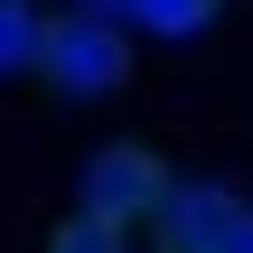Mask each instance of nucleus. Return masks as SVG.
Returning a JSON list of instances; mask_svg holds the SVG:
<instances>
[{
	"mask_svg": "<svg viewBox=\"0 0 253 253\" xmlns=\"http://www.w3.org/2000/svg\"><path fill=\"white\" fill-rule=\"evenodd\" d=\"M38 75H47L56 94H75V103L122 94V84H131V38H122L103 9H56V19H47V56H38Z\"/></svg>",
	"mask_w": 253,
	"mask_h": 253,
	"instance_id": "obj_1",
	"label": "nucleus"
},
{
	"mask_svg": "<svg viewBox=\"0 0 253 253\" xmlns=\"http://www.w3.org/2000/svg\"><path fill=\"white\" fill-rule=\"evenodd\" d=\"M160 207H169V160L150 150V141H103L94 160H84V216L94 225H160Z\"/></svg>",
	"mask_w": 253,
	"mask_h": 253,
	"instance_id": "obj_2",
	"label": "nucleus"
},
{
	"mask_svg": "<svg viewBox=\"0 0 253 253\" xmlns=\"http://www.w3.org/2000/svg\"><path fill=\"white\" fill-rule=\"evenodd\" d=\"M244 225H253V207L235 188L188 178V188H169V207H160V253H244Z\"/></svg>",
	"mask_w": 253,
	"mask_h": 253,
	"instance_id": "obj_3",
	"label": "nucleus"
},
{
	"mask_svg": "<svg viewBox=\"0 0 253 253\" xmlns=\"http://www.w3.org/2000/svg\"><path fill=\"white\" fill-rule=\"evenodd\" d=\"M38 56H47V9L38 0H0V84L28 75Z\"/></svg>",
	"mask_w": 253,
	"mask_h": 253,
	"instance_id": "obj_4",
	"label": "nucleus"
},
{
	"mask_svg": "<svg viewBox=\"0 0 253 253\" xmlns=\"http://www.w3.org/2000/svg\"><path fill=\"white\" fill-rule=\"evenodd\" d=\"M47 253H122V235H113V225H94V216H66V225L47 235Z\"/></svg>",
	"mask_w": 253,
	"mask_h": 253,
	"instance_id": "obj_5",
	"label": "nucleus"
},
{
	"mask_svg": "<svg viewBox=\"0 0 253 253\" xmlns=\"http://www.w3.org/2000/svg\"><path fill=\"white\" fill-rule=\"evenodd\" d=\"M244 253H253V225H244Z\"/></svg>",
	"mask_w": 253,
	"mask_h": 253,
	"instance_id": "obj_6",
	"label": "nucleus"
}]
</instances>
